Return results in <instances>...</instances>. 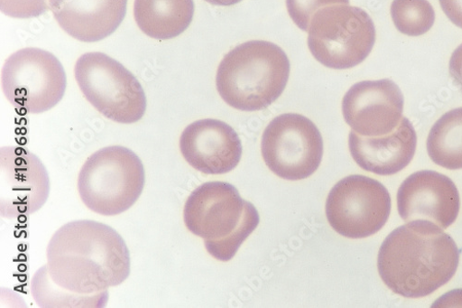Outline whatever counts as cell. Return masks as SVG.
Wrapping results in <instances>:
<instances>
[{
	"instance_id": "21",
	"label": "cell",
	"mask_w": 462,
	"mask_h": 308,
	"mask_svg": "<svg viewBox=\"0 0 462 308\" xmlns=\"http://www.w3.org/2000/svg\"><path fill=\"white\" fill-rule=\"evenodd\" d=\"M51 0H0V10L13 18L40 17L51 10Z\"/></svg>"
},
{
	"instance_id": "17",
	"label": "cell",
	"mask_w": 462,
	"mask_h": 308,
	"mask_svg": "<svg viewBox=\"0 0 462 308\" xmlns=\"http://www.w3.org/2000/svg\"><path fill=\"white\" fill-rule=\"evenodd\" d=\"M134 18L149 37L169 41L189 26L195 14L194 0H135Z\"/></svg>"
},
{
	"instance_id": "18",
	"label": "cell",
	"mask_w": 462,
	"mask_h": 308,
	"mask_svg": "<svg viewBox=\"0 0 462 308\" xmlns=\"http://www.w3.org/2000/svg\"><path fill=\"white\" fill-rule=\"evenodd\" d=\"M427 146L437 165L452 171L462 169V107L448 111L437 121Z\"/></svg>"
},
{
	"instance_id": "11",
	"label": "cell",
	"mask_w": 462,
	"mask_h": 308,
	"mask_svg": "<svg viewBox=\"0 0 462 308\" xmlns=\"http://www.w3.org/2000/svg\"><path fill=\"white\" fill-rule=\"evenodd\" d=\"M48 172L40 159L21 146L0 149V215L17 219L40 210L50 196Z\"/></svg>"
},
{
	"instance_id": "7",
	"label": "cell",
	"mask_w": 462,
	"mask_h": 308,
	"mask_svg": "<svg viewBox=\"0 0 462 308\" xmlns=\"http://www.w3.org/2000/svg\"><path fill=\"white\" fill-rule=\"evenodd\" d=\"M74 73L87 99L107 119L131 125L143 117L144 91L119 61L101 52L87 53L77 61Z\"/></svg>"
},
{
	"instance_id": "12",
	"label": "cell",
	"mask_w": 462,
	"mask_h": 308,
	"mask_svg": "<svg viewBox=\"0 0 462 308\" xmlns=\"http://www.w3.org/2000/svg\"><path fill=\"white\" fill-rule=\"evenodd\" d=\"M404 98L391 79L354 85L342 100L344 120L356 134L378 137L393 133L402 120Z\"/></svg>"
},
{
	"instance_id": "20",
	"label": "cell",
	"mask_w": 462,
	"mask_h": 308,
	"mask_svg": "<svg viewBox=\"0 0 462 308\" xmlns=\"http://www.w3.org/2000/svg\"><path fill=\"white\" fill-rule=\"evenodd\" d=\"M350 0H286L288 13L294 23L302 31L310 30L318 11L336 5H349Z\"/></svg>"
},
{
	"instance_id": "2",
	"label": "cell",
	"mask_w": 462,
	"mask_h": 308,
	"mask_svg": "<svg viewBox=\"0 0 462 308\" xmlns=\"http://www.w3.org/2000/svg\"><path fill=\"white\" fill-rule=\"evenodd\" d=\"M459 250L441 227L414 220L399 227L380 247L377 267L389 289L420 298L447 285L456 275Z\"/></svg>"
},
{
	"instance_id": "1",
	"label": "cell",
	"mask_w": 462,
	"mask_h": 308,
	"mask_svg": "<svg viewBox=\"0 0 462 308\" xmlns=\"http://www.w3.org/2000/svg\"><path fill=\"white\" fill-rule=\"evenodd\" d=\"M47 273L61 291L105 307L109 287L125 282L131 273L129 249L111 227L94 220L63 225L47 250Z\"/></svg>"
},
{
	"instance_id": "15",
	"label": "cell",
	"mask_w": 462,
	"mask_h": 308,
	"mask_svg": "<svg viewBox=\"0 0 462 308\" xmlns=\"http://www.w3.org/2000/svg\"><path fill=\"white\" fill-rule=\"evenodd\" d=\"M128 0H51L60 26L75 40L91 43L105 40L124 22Z\"/></svg>"
},
{
	"instance_id": "24",
	"label": "cell",
	"mask_w": 462,
	"mask_h": 308,
	"mask_svg": "<svg viewBox=\"0 0 462 308\" xmlns=\"http://www.w3.org/2000/svg\"><path fill=\"white\" fill-rule=\"evenodd\" d=\"M206 2L217 6H233L240 4L242 0H206Z\"/></svg>"
},
{
	"instance_id": "9",
	"label": "cell",
	"mask_w": 462,
	"mask_h": 308,
	"mask_svg": "<svg viewBox=\"0 0 462 308\" xmlns=\"http://www.w3.org/2000/svg\"><path fill=\"white\" fill-rule=\"evenodd\" d=\"M266 166L288 181L303 180L319 168L324 142L317 126L300 114L280 115L265 128L261 143Z\"/></svg>"
},
{
	"instance_id": "5",
	"label": "cell",
	"mask_w": 462,
	"mask_h": 308,
	"mask_svg": "<svg viewBox=\"0 0 462 308\" xmlns=\"http://www.w3.org/2000/svg\"><path fill=\"white\" fill-rule=\"evenodd\" d=\"M143 165L129 148H102L88 158L79 177V194L93 212L116 216L130 210L142 195Z\"/></svg>"
},
{
	"instance_id": "10",
	"label": "cell",
	"mask_w": 462,
	"mask_h": 308,
	"mask_svg": "<svg viewBox=\"0 0 462 308\" xmlns=\"http://www.w3.org/2000/svg\"><path fill=\"white\" fill-rule=\"evenodd\" d=\"M392 198L380 182L364 175L340 180L330 191L326 214L330 226L346 238L375 235L387 223Z\"/></svg>"
},
{
	"instance_id": "19",
	"label": "cell",
	"mask_w": 462,
	"mask_h": 308,
	"mask_svg": "<svg viewBox=\"0 0 462 308\" xmlns=\"http://www.w3.org/2000/svg\"><path fill=\"white\" fill-rule=\"evenodd\" d=\"M391 13L399 32L409 36L425 34L436 20L435 10L428 0H393Z\"/></svg>"
},
{
	"instance_id": "6",
	"label": "cell",
	"mask_w": 462,
	"mask_h": 308,
	"mask_svg": "<svg viewBox=\"0 0 462 308\" xmlns=\"http://www.w3.org/2000/svg\"><path fill=\"white\" fill-rule=\"evenodd\" d=\"M308 47L324 66L346 70L361 64L375 43V27L361 8L336 5L320 9L313 16Z\"/></svg>"
},
{
	"instance_id": "8",
	"label": "cell",
	"mask_w": 462,
	"mask_h": 308,
	"mask_svg": "<svg viewBox=\"0 0 462 308\" xmlns=\"http://www.w3.org/2000/svg\"><path fill=\"white\" fill-rule=\"evenodd\" d=\"M3 90L19 111L38 114L49 111L63 98L66 74L51 52L27 48L13 54L5 63Z\"/></svg>"
},
{
	"instance_id": "4",
	"label": "cell",
	"mask_w": 462,
	"mask_h": 308,
	"mask_svg": "<svg viewBox=\"0 0 462 308\" xmlns=\"http://www.w3.org/2000/svg\"><path fill=\"white\" fill-rule=\"evenodd\" d=\"M183 217L189 232L203 238L208 252L224 262L236 257L260 222L255 207L224 182H208L192 191Z\"/></svg>"
},
{
	"instance_id": "13",
	"label": "cell",
	"mask_w": 462,
	"mask_h": 308,
	"mask_svg": "<svg viewBox=\"0 0 462 308\" xmlns=\"http://www.w3.org/2000/svg\"><path fill=\"white\" fill-rule=\"evenodd\" d=\"M397 202L401 218L406 222L427 220L443 229L456 221L460 208L453 181L433 171L409 176L399 188Z\"/></svg>"
},
{
	"instance_id": "23",
	"label": "cell",
	"mask_w": 462,
	"mask_h": 308,
	"mask_svg": "<svg viewBox=\"0 0 462 308\" xmlns=\"http://www.w3.org/2000/svg\"><path fill=\"white\" fill-rule=\"evenodd\" d=\"M449 73L462 93V44L455 50L450 58Z\"/></svg>"
},
{
	"instance_id": "14",
	"label": "cell",
	"mask_w": 462,
	"mask_h": 308,
	"mask_svg": "<svg viewBox=\"0 0 462 308\" xmlns=\"http://www.w3.org/2000/svg\"><path fill=\"white\" fill-rule=\"evenodd\" d=\"M185 161L205 174H225L241 162L243 145L236 130L224 122L205 119L187 126L180 139Z\"/></svg>"
},
{
	"instance_id": "16",
	"label": "cell",
	"mask_w": 462,
	"mask_h": 308,
	"mask_svg": "<svg viewBox=\"0 0 462 308\" xmlns=\"http://www.w3.org/2000/svg\"><path fill=\"white\" fill-rule=\"evenodd\" d=\"M417 145V135L411 123L405 117L391 134L378 136H362L352 131L349 147L355 162L365 171L389 176L405 169L412 161Z\"/></svg>"
},
{
	"instance_id": "3",
	"label": "cell",
	"mask_w": 462,
	"mask_h": 308,
	"mask_svg": "<svg viewBox=\"0 0 462 308\" xmlns=\"http://www.w3.org/2000/svg\"><path fill=\"white\" fill-rule=\"evenodd\" d=\"M290 72V60L282 48L253 41L224 57L217 72V89L230 107L242 111L262 110L282 95Z\"/></svg>"
},
{
	"instance_id": "22",
	"label": "cell",
	"mask_w": 462,
	"mask_h": 308,
	"mask_svg": "<svg viewBox=\"0 0 462 308\" xmlns=\"http://www.w3.org/2000/svg\"><path fill=\"white\" fill-rule=\"evenodd\" d=\"M439 4L448 18L462 29V0H439Z\"/></svg>"
}]
</instances>
